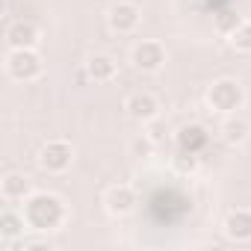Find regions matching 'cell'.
I'll list each match as a JSON object with an SVG mask.
<instances>
[{
    "instance_id": "cell-1",
    "label": "cell",
    "mask_w": 251,
    "mask_h": 251,
    "mask_svg": "<svg viewBox=\"0 0 251 251\" xmlns=\"http://www.w3.org/2000/svg\"><path fill=\"white\" fill-rule=\"evenodd\" d=\"M24 219L33 230H53L65 222V204L50 192H36L24 204Z\"/></svg>"
},
{
    "instance_id": "cell-2",
    "label": "cell",
    "mask_w": 251,
    "mask_h": 251,
    "mask_svg": "<svg viewBox=\"0 0 251 251\" xmlns=\"http://www.w3.org/2000/svg\"><path fill=\"white\" fill-rule=\"evenodd\" d=\"M242 100H245V92H242V86H239L236 80H230V77H222V80H216V83L207 89V103H210L216 112L233 115V112L242 106Z\"/></svg>"
},
{
    "instance_id": "cell-3",
    "label": "cell",
    "mask_w": 251,
    "mask_h": 251,
    "mask_svg": "<svg viewBox=\"0 0 251 251\" xmlns=\"http://www.w3.org/2000/svg\"><path fill=\"white\" fill-rule=\"evenodd\" d=\"M42 56L36 53V48H12L6 56V74L18 83H30L42 74Z\"/></svg>"
},
{
    "instance_id": "cell-4",
    "label": "cell",
    "mask_w": 251,
    "mask_h": 251,
    "mask_svg": "<svg viewBox=\"0 0 251 251\" xmlns=\"http://www.w3.org/2000/svg\"><path fill=\"white\" fill-rule=\"evenodd\" d=\"M71 160H74V148H71V142H65V139H50V142H45L42 151H39V166H42L45 172H53V175L65 172V169L71 166Z\"/></svg>"
},
{
    "instance_id": "cell-5",
    "label": "cell",
    "mask_w": 251,
    "mask_h": 251,
    "mask_svg": "<svg viewBox=\"0 0 251 251\" xmlns=\"http://www.w3.org/2000/svg\"><path fill=\"white\" fill-rule=\"evenodd\" d=\"M130 62H133L139 71L154 74V71H160V68L166 65V48H163L160 42H154V39H145V42H139V45L133 48Z\"/></svg>"
},
{
    "instance_id": "cell-6",
    "label": "cell",
    "mask_w": 251,
    "mask_h": 251,
    "mask_svg": "<svg viewBox=\"0 0 251 251\" xmlns=\"http://www.w3.org/2000/svg\"><path fill=\"white\" fill-rule=\"evenodd\" d=\"M124 109H127V115H130L133 121L148 124L151 118H157V115H160V100H157L151 92H136V95H130V98H127Z\"/></svg>"
},
{
    "instance_id": "cell-7",
    "label": "cell",
    "mask_w": 251,
    "mask_h": 251,
    "mask_svg": "<svg viewBox=\"0 0 251 251\" xmlns=\"http://www.w3.org/2000/svg\"><path fill=\"white\" fill-rule=\"evenodd\" d=\"M142 21V12L136 3H115L109 9V27L115 33H133Z\"/></svg>"
},
{
    "instance_id": "cell-8",
    "label": "cell",
    "mask_w": 251,
    "mask_h": 251,
    "mask_svg": "<svg viewBox=\"0 0 251 251\" xmlns=\"http://www.w3.org/2000/svg\"><path fill=\"white\" fill-rule=\"evenodd\" d=\"M103 204H106V210H109L112 216H127V213L136 207V192H133L130 186H124V183L109 186V192H106Z\"/></svg>"
},
{
    "instance_id": "cell-9",
    "label": "cell",
    "mask_w": 251,
    "mask_h": 251,
    "mask_svg": "<svg viewBox=\"0 0 251 251\" xmlns=\"http://www.w3.org/2000/svg\"><path fill=\"white\" fill-rule=\"evenodd\" d=\"M6 42H9V48H36V45L42 42V36H39V27H36V24H30V21H15V24L6 30Z\"/></svg>"
},
{
    "instance_id": "cell-10",
    "label": "cell",
    "mask_w": 251,
    "mask_h": 251,
    "mask_svg": "<svg viewBox=\"0 0 251 251\" xmlns=\"http://www.w3.org/2000/svg\"><path fill=\"white\" fill-rule=\"evenodd\" d=\"M222 227H225L227 239L248 242L251 239V210H233V213H227V219H225Z\"/></svg>"
},
{
    "instance_id": "cell-11",
    "label": "cell",
    "mask_w": 251,
    "mask_h": 251,
    "mask_svg": "<svg viewBox=\"0 0 251 251\" xmlns=\"http://www.w3.org/2000/svg\"><path fill=\"white\" fill-rule=\"evenodd\" d=\"M0 192H3L6 201H24V198H30V177L21 172H9L0 180Z\"/></svg>"
},
{
    "instance_id": "cell-12",
    "label": "cell",
    "mask_w": 251,
    "mask_h": 251,
    "mask_svg": "<svg viewBox=\"0 0 251 251\" xmlns=\"http://www.w3.org/2000/svg\"><path fill=\"white\" fill-rule=\"evenodd\" d=\"M27 227L30 225H27L24 213H15V210H3V213H0V236H3V242H12V239L24 236Z\"/></svg>"
},
{
    "instance_id": "cell-13",
    "label": "cell",
    "mask_w": 251,
    "mask_h": 251,
    "mask_svg": "<svg viewBox=\"0 0 251 251\" xmlns=\"http://www.w3.org/2000/svg\"><path fill=\"white\" fill-rule=\"evenodd\" d=\"M115 59L112 56H106V53H95L89 62H86V74H89V80H95V83H106V80H112L115 77Z\"/></svg>"
},
{
    "instance_id": "cell-14",
    "label": "cell",
    "mask_w": 251,
    "mask_h": 251,
    "mask_svg": "<svg viewBox=\"0 0 251 251\" xmlns=\"http://www.w3.org/2000/svg\"><path fill=\"white\" fill-rule=\"evenodd\" d=\"M177 145L183 148V151H201L204 145H207V133H204V127H198V124H186V127H180V133H177Z\"/></svg>"
},
{
    "instance_id": "cell-15",
    "label": "cell",
    "mask_w": 251,
    "mask_h": 251,
    "mask_svg": "<svg viewBox=\"0 0 251 251\" xmlns=\"http://www.w3.org/2000/svg\"><path fill=\"white\" fill-rule=\"evenodd\" d=\"M222 136H225V142H230V145L245 142V136H248V121L239 118V115H230V118L222 124Z\"/></svg>"
},
{
    "instance_id": "cell-16",
    "label": "cell",
    "mask_w": 251,
    "mask_h": 251,
    "mask_svg": "<svg viewBox=\"0 0 251 251\" xmlns=\"http://www.w3.org/2000/svg\"><path fill=\"white\" fill-rule=\"evenodd\" d=\"M172 166H175L177 175H195V172H198V154L177 148V154L172 157Z\"/></svg>"
},
{
    "instance_id": "cell-17",
    "label": "cell",
    "mask_w": 251,
    "mask_h": 251,
    "mask_svg": "<svg viewBox=\"0 0 251 251\" xmlns=\"http://www.w3.org/2000/svg\"><path fill=\"white\" fill-rule=\"evenodd\" d=\"M230 45L236 48V50H242V53H251V21H242L230 36Z\"/></svg>"
},
{
    "instance_id": "cell-18",
    "label": "cell",
    "mask_w": 251,
    "mask_h": 251,
    "mask_svg": "<svg viewBox=\"0 0 251 251\" xmlns=\"http://www.w3.org/2000/svg\"><path fill=\"white\" fill-rule=\"evenodd\" d=\"M239 24H242V18H239L233 9H222V12L216 15V30H219V33H225V36H230Z\"/></svg>"
},
{
    "instance_id": "cell-19",
    "label": "cell",
    "mask_w": 251,
    "mask_h": 251,
    "mask_svg": "<svg viewBox=\"0 0 251 251\" xmlns=\"http://www.w3.org/2000/svg\"><path fill=\"white\" fill-rule=\"evenodd\" d=\"M145 127H148L145 133H148V136H151L154 142H163V139H166V133H169V124H166V121H163L160 115H157V118H151V121L145 124Z\"/></svg>"
},
{
    "instance_id": "cell-20",
    "label": "cell",
    "mask_w": 251,
    "mask_h": 251,
    "mask_svg": "<svg viewBox=\"0 0 251 251\" xmlns=\"http://www.w3.org/2000/svg\"><path fill=\"white\" fill-rule=\"evenodd\" d=\"M154 145H157V142H154V139L145 133V136H139V139H133V142H130V151H133L136 157H151Z\"/></svg>"
},
{
    "instance_id": "cell-21",
    "label": "cell",
    "mask_w": 251,
    "mask_h": 251,
    "mask_svg": "<svg viewBox=\"0 0 251 251\" xmlns=\"http://www.w3.org/2000/svg\"><path fill=\"white\" fill-rule=\"evenodd\" d=\"M18 248H21V251H30V248H50V242H48L45 236H30V239L24 236V239L18 242Z\"/></svg>"
}]
</instances>
